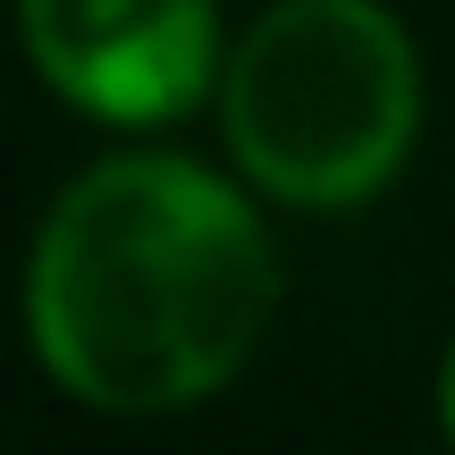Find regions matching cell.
<instances>
[{
	"instance_id": "cell-1",
	"label": "cell",
	"mask_w": 455,
	"mask_h": 455,
	"mask_svg": "<svg viewBox=\"0 0 455 455\" xmlns=\"http://www.w3.org/2000/svg\"><path fill=\"white\" fill-rule=\"evenodd\" d=\"M278 270L253 212L195 161H101L51 203L26 321L51 379L101 413L228 388L270 329Z\"/></svg>"
},
{
	"instance_id": "cell-2",
	"label": "cell",
	"mask_w": 455,
	"mask_h": 455,
	"mask_svg": "<svg viewBox=\"0 0 455 455\" xmlns=\"http://www.w3.org/2000/svg\"><path fill=\"white\" fill-rule=\"evenodd\" d=\"M220 118L270 195L355 203L405 161L422 68L379 0H278L228 60Z\"/></svg>"
},
{
	"instance_id": "cell-3",
	"label": "cell",
	"mask_w": 455,
	"mask_h": 455,
	"mask_svg": "<svg viewBox=\"0 0 455 455\" xmlns=\"http://www.w3.org/2000/svg\"><path fill=\"white\" fill-rule=\"evenodd\" d=\"M26 51L93 118H178L212 93V0H17Z\"/></svg>"
},
{
	"instance_id": "cell-4",
	"label": "cell",
	"mask_w": 455,
	"mask_h": 455,
	"mask_svg": "<svg viewBox=\"0 0 455 455\" xmlns=\"http://www.w3.org/2000/svg\"><path fill=\"white\" fill-rule=\"evenodd\" d=\"M439 413H447V439H455V355H447V371H439Z\"/></svg>"
}]
</instances>
